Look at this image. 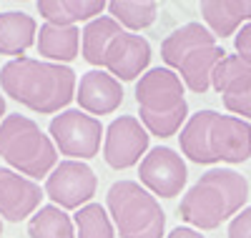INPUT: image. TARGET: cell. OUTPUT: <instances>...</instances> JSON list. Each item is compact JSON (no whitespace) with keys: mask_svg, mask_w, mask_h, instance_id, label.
<instances>
[{"mask_svg":"<svg viewBox=\"0 0 251 238\" xmlns=\"http://www.w3.org/2000/svg\"><path fill=\"white\" fill-rule=\"evenodd\" d=\"M106 206L121 238H161L166 213L153 193L136 181H116L106 193Z\"/></svg>","mask_w":251,"mask_h":238,"instance_id":"8","label":"cell"},{"mask_svg":"<svg viewBox=\"0 0 251 238\" xmlns=\"http://www.w3.org/2000/svg\"><path fill=\"white\" fill-rule=\"evenodd\" d=\"M30 238H75L73 218L58 206L38 208L28 221Z\"/></svg>","mask_w":251,"mask_h":238,"instance_id":"19","label":"cell"},{"mask_svg":"<svg viewBox=\"0 0 251 238\" xmlns=\"http://www.w3.org/2000/svg\"><path fill=\"white\" fill-rule=\"evenodd\" d=\"M75 73L68 66L35 58H13L0 68V88L5 95L35 113H58L75 98Z\"/></svg>","mask_w":251,"mask_h":238,"instance_id":"1","label":"cell"},{"mask_svg":"<svg viewBox=\"0 0 251 238\" xmlns=\"http://www.w3.org/2000/svg\"><path fill=\"white\" fill-rule=\"evenodd\" d=\"M201 18L216 38L236 35V30L251 23V0H203Z\"/></svg>","mask_w":251,"mask_h":238,"instance_id":"15","label":"cell"},{"mask_svg":"<svg viewBox=\"0 0 251 238\" xmlns=\"http://www.w3.org/2000/svg\"><path fill=\"white\" fill-rule=\"evenodd\" d=\"M228 238H251V206L228 221Z\"/></svg>","mask_w":251,"mask_h":238,"instance_id":"24","label":"cell"},{"mask_svg":"<svg viewBox=\"0 0 251 238\" xmlns=\"http://www.w3.org/2000/svg\"><path fill=\"white\" fill-rule=\"evenodd\" d=\"M3 116H5V98L0 95V123H3Z\"/></svg>","mask_w":251,"mask_h":238,"instance_id":"27","label":"cell"},{"mask_svg":"<svg viewBox=\"0 0 251 238\" xmlns=\"http://www.w3.org/2000/svg\"><path fill=\"white\" fill-rule=\"evenodd\" d=\"M38 53L53 60V63H71L73 58H78V50H80V33L78 28H66V25H53V23H46L40 25V33H38Z\"/></svg>","mask_w":251,"mask_h":238,"instance_id":"18","label":"cell"},{"mask_svg":"<svg viewBox=\"0 0 251 238\" xmlns=\"http://www.w3.org/2000/svg\"><path fill=\"white\" fill-rule=\"evenodd\" d=\"M75 100L83 113L108 116L123 103V88L121 80H116L106 71H88L80 75V83L75 85Z\"/></svg>","mask_w":251,"mask_h":238,"instance_id":"14","label":"cell"},{"mask_svg":"<svg viewBox=\"0 0 251 238\" xmlns=\"http://www.w3.org/2000/svg\"><path fill=\"white\" fill-rule=\"evenodd\" d=\"M149 138V131L138 118L121 116L103 133V161L116 170L131 168L141 161V156H146Z\"/></svg>","mask_w":251,"mask_h":238,"instance_id":"12","label":"cell"},{"mask_svg":"<svg viewBox=\"0 0 251 238\" xmlns=\"http://www.w3.org/2000/svg\"><path fill=\"white\" fill-rule=\"evenodd\" d=\"M0 158H3L10 170L20 176L33 178H48V173L58 166V150L40 131V125L28 116H5L0 123Z\"/></svg>","mask_w":251,"mask_h":238,"instance_id":"7","label":"cell"},{"mask_svg":"<svg viewBox=\"0 0 251 238\" xmlns=\"http://www.w3.org/2000/svg\"><path fill=\"white\" fill-rule=\"evenodd\" d=\"M234 46H236V53L239 58H244L246 63H251V23L241 25L234 35Z\"/></svg>","mask_w":251,"mask_h":238,"instance_id":"25","label":"cell"},{"mask_svg":"<svg viewBox=\"0 0 251 238\" xmlns=\"http://www.w3.org/2000/svg\"><path fill=\"white\" fill-rule=\"evenodd\" d=\"M106 10L103 0H38V13L46 23L75 28V23H91Z\"/></svg>","mask_w":251,"mask_h":238,"instance_id":"16","label":"cell"},{"mask_svg":"<svg viewBox=\"0 0 251 238\" xmlns=\"http://www.w3.org/2000/svg\"><path fill=\"white\" fill-rule=\"evenodd\" d=\"M80 50L91 66L106 68L116 80H136L151 63V43L143 35L123 30L111 15L86 23Z\"/></svg>","mask_w":251,"mask_h":238,"instance_id":"3","label":"cell"},{"mask_svg":"<svg viewBox=\"0 0 251 238\" xmlns=\"http://www.w3.org/2000/svg\"><path fill=\"white\" fill-rule=\"evenodd\" d=\"M136 103L143 128L151 136L171 138L186 125L188 103L181 78L169 68H151L136 83Z\"/></svg>","mask_w":251,"mask_h":238,"instance_id":"6","label":"cell"},{"mask_svg":"<svg viewBox=\"0 0 251 238\" xmlns=\"http://www.w3.org/2000/svg\"><path fill=\"white\" fill-rule=\"evenodd\" d=\"M249 85H251V63H246L239 55H226L211 75V88L221 95L244 91Z\"/></svg>","mask_w":251,"mask_h":238,"instance_id":"21","label":"cell"},{"mask_svg":"<svg viewBox=\"0 0 251 238\" xmlns=\"http://www.w3.org/2000/svg\"><path fill=\"white\" fill-rule=\"evenodd\" d=\"M98 178L88 163L83 161H60L46 178V196L58 208H83L96 196Z\"/></svg>","mask_w":251,"mask_h":238,"instance_id":"10","label":"cell"},{"mask_svg":"<svg viewBox=\"0 0 251 238\" xmlns=\"http://www.w3.org/2000/svg\"><path fill=\"white\" fill-rule=\"evenodd\" d=\"M0 236H3V218H0Z\"/></svg>","mask_w":251,"mask_h":238,"instance_id":"28","label":"cell"},{"mask_svg":"<svg viewBox=\"0 0 251 238\" xmlns=\"http://www.w3.org/2000/svg\"><path fill=\"white\" fill-rule=\"evenodd\" d=\"M75 238H116L108 211L100 203H88L75 211L73 215Z\"/></svg>","mask_w":251,"mask_h":238,"instance_id":"22","label":"cell"},{"mask_svg":"<svg viewBox=\"0 0 251 238\" xmlns=\"http://www.w3.org/2000/svg\"><path fill=\"white\" fill-rule=\"evenodd\" d=\"M106 8L116 23L121 28H128V30L149 28L158 15V5L153 0H113Z\"/></svg>","mask_w":251,"mask_h":238,"instance_id":"20","label":"cell"},{"mask_svg":"<svg viewBox=\"0 0 251 238\" xmlns=\"http://www.w3.org/2000/svg\"><path fill=\"white\" fill-rule=\"evenodd\" d=\"M161 58L174 71L188 91L206 93L211 88V75L226 58L216 35L201 23H186L169 33L161 43Z\"/></svg>","mask_w":251,"mask_h":238,"instance_id":"5","label":"cell"},{"mask_svg":"<svg viewBox=\"0 0 251 238\" xmlns=\"http://www.w3.org/2000/svg\"><path fill=\"white\" fill-rule=\"evenodd\" d=\"M40 201H43V190L35 181L0 166V218L20 223L35 213Z\"/></svg>","mask_w":251,"mask_h":238,"instance_id":"13","label":"cell"},{"mask_svg":"<svg viewBox=\"0 0 251 238\" xmlns=\"http://www.w3.org/2000/svg\"><path fill=\"white\" fill-rule=\"evenodd\" d=\"M38 23L23 10L0 13V55H20L35 43Z\"/></svg>","mask_w":251,"mask_h":238,"instance_id":"17","label":"cell"},{"mask_svg":"<svg viewBox=\"0 0 251 238\" xmlns=\"http://www.w3.org/2000/svg\"><path fill=\"white\" fill-rule=\"evenodd\" d=\"M181 153L199 166L244 163L251 158V125L236 116L199 111L181 128Z\"/></svg>","mask_w":251,"mask_h":238,"instance_id":"2","label":"cell"},{"mask_svg":"<svg viewBox=\"0 0 251 238\" xmlns=\"http://www.w3.org/2000/svg\"><path fill=\"white\" fill-rule=\"evenodd\" d=\"M249 201V181L231 168H211L181 198V218L199 231H214L244 211Z\"/></svg>","mask_w":251,"mask_h":238,"instance_id":"4","label":"cell"},{"mask_svg":"<svg viewBox=\"0 0 251 238\" xmlns=\"http://www.w3.org/2000/svg\"><path fill=\"white\" fill-rule=\"evenodd\" d=\"M166 238H206V236H201V231H196V228H188V226H178V228H174Z\"/></svg>","mask_w":251,"mask_h":238,"instance_id":"26","label":"cell"},{"mask_svg":"<svg viewBox=\"0 0 251 238\" xmlns=\"http://www.w3.org/2000/svg\"><path fill=\"white\" fill-rule=\"evenodd\" d=\"M138 176H141V186L149 193H153V196L176 198L186 186L188 170H186L183 158L174 148L156 145L141 158Z\"/></svg>","mask_w":251,"mask_h":238,"instance_id":"11","label":"cell"},{"mask_svg":"<svg viewBox=\"0 0 251 238\" xmlns=\"http://www.w3.org/2000/svg\"><path fill=\"white\" fill-rule=\"evenodd\" d=\"M48 133L55 150H60L63 156H71V161H88L98 156L100 138L106 131L98 118L83 113L80 108H71L50 120Z\"/></svg>","mask_w":251,"mask_h":238,"instance_id":"9","label":"cell"},{"mask_svg":"<svg viewBox=\"0 0 251 238\" xmlns=\"http://www.w3.org/2000/svg\"><path fill=\"white\" fill-rule=\"evenodd\" d=\"M221 100H224V108L231 116H236L241 120H251V85H249V88H244V91L221 95Z\"/></svg>","mask_w":251,"mask_h":238,"instance_id":"23","label":"cell"}]
</instances>
